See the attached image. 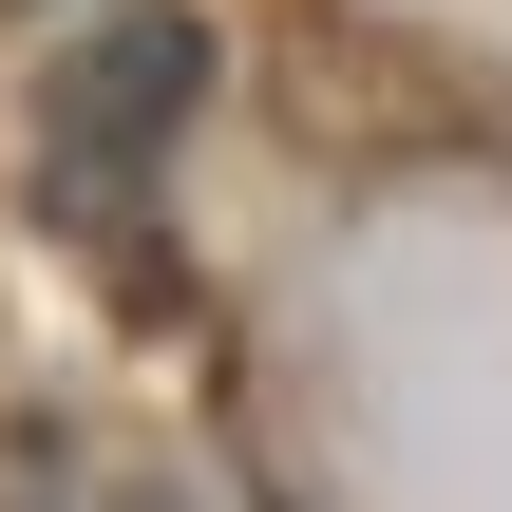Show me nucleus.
I'll list each match as a JSON object with an SVG mask.
<instances>
[{
	"label": "nucleus",
	"mask_w": 512,
	"mask_h": 512,
	"mask_svg": "<svg viewBox=\"0 0 512 512\" xmlns=\"http://www.w3.org/2000/svg\"><path fill=\"white\" fill-rule=\"evenodd\" d=\"M190 95H209V19H171V0L95 19V38L38 76V209H57V228H95V247H133V209H152V171H171Z\"/></svg>",
	"instance_id": "1"
}]
</instances>
